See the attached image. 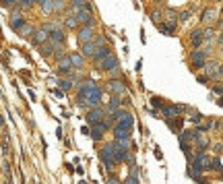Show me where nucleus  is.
Segmentation results:
<instances>
[{
	"label": "nucleus",
	"instance_id": "nucleus-1",
	"mask_svg": "<svg viewBox=\"0 0 223 184\" xmlns=\"http://www.w3.org/2000/svg\"><path fill=\"white\" fill-rule=\"evenodd\" d=\"M101 104V87L95 85L93 81H85L79 85V106H89V108H97Z\"/></svg>",
	"mask_w": 223,
	"mask_h": 184
},
{
	"label": "nucleus",
	"instance_id": "nucleus-2",
	"mask_svg": "<svg viewBox=\"0 0 223 184\" xmlns=\"http://www.w3.org/2000/svg\"><path fill=\"white\" fill-rule=\"evenodd\" d=\"M99 157L104 161V165L108 170H114L116 164H118V159H116V151H114V145H104L101 151H99Z\"/></svg>",
	"mask_w": 223,
	"mask_h": 184
},
{
	"label": "nucleus",
	"instance_id": "nucleus-3",
	"mask_svg": "<svg viewBox=\"0 0 223 184\" xmlns=\"http://www.w3.org/2000/svg\"><path fill=\"white\" fill-rule=\"evenodd\" d=\"M211 165H209V157L204 155V151H198L196 157H194L192 161V170H190V176H194V178H198V174L200 172H204V170H209Z\"/></svg>",
	"mask_w": 223,
	"mask_h": 184
},
{
	"label": "nucleus",
	"instance_id": "nucleus-4",
	"mask_svg": "<svg viewBox=\"0 0 223 184\" xmlns=\"http://www.w3.org/2000/svg\"><path fill=\"white\" fill-rule=\"evenodd\" d=\"M101 46H105L104 37H93L91 41L83 44V56H87V58H95V54L99 52V48H101Z\"/></svg>",
	"mask_w": 223,
	"mask_h": 184
},
{
	"label": "nucleus",
	"instance_id": "nucleus-5",
	"mask_svg": "<svg viewBox=\"0 0 223 184\" xmlns=\"http://www.w3.org/2000/svg\"><path fill=\"white\" fill-rule=\"evenodd\" d=\"M95 62H97L99 70H109V73H116V70H118V58H116L114 54H108L105 58L95 60Z\"/></svg>",
	"mask_w": 223,
	"mask_h": 184
},
{
	"label": "nucleus",
	"instance_id": "nucleus-6",
	"mask_svg": "<svg viewBox=\"0 0 223 184\" xmlns=\"http://www.w3.org/2000/svg\"><path fill=\"white\" fill-rule=\"evenodd\" d=\"M74 15H77V19L83 23V25H93V13H91L89 4L87 6H81V8H74Z\"/></svg>",
	"mask_w": 223,
	"mask_h": 184
},
{
	"label": "nucleus",
	"instance_id": "nucleus-7",
	"mask_svg": "<svg viewBox=\"0 0 223 184\" xmlns=\"http://www.w3.org/2000/svg\"><path fill=\"white\" fill-rule=\"evenodd\" d=\"M114 151H116V159H118V164H120V161H124L126 155H128V139L116 141V143H114Z\"/></svg>",
	"mask_w": 223,
	"mask_h": 184
},
{
	"label": "nucleus",
	"instance_id": "nucleus-8",
	"mask_svg": "<svg viewBox=\"0 0 223 184\" xmlns=\"http://www.w3.org/2000/svg\"><path fill=\"white\" fill-rule=\"evenodd\" d=\"M104 116H105V110L104 108H91L89 112H87V116H85V118H87V122H89V124H95V122H101V120H104Z\"/></svg>",
	"mask_w": 223,
	"mask_h": 184
},
{
	"label": "nucleus",
	"instance_id": "nucleus-9",
	"mask_svg": "<svg viewBox=\"0 0 223 184\" xmlns=\"http://www.w3.org/2000/svg\"><path fill=\"white\" fill-rule=\"evenodd\" d=\"M108 130V122L105 120H101V122H95V124H91V139L93 141H99L101 137H104V133Z\"/></svg>",
	"mask_w": 223,
	"mask_h": 184
},
{
	"label": "nucleus",
	"instance_id": "nucleus-10",
	"mask_svg": "<svg viewBox=\"0 0 223 184\" xmlns=\"http://www.w3.org/2000/svg\"><path fill=\"white\" fill-rule=\"evenodd\" d=\"M77 37H79V41H83V44L91 41L95 37V35H93V25H83L79 29V33H77Z\"/></svg>",
	"mask_w": 223,
	"mask_h": 184
},
{
	"label": "nucleus",
	"instance_id": "nucleus-11",
	"mask_svg": "<svg viewBox=\"0 0 223 184\" xmlns=\"http://www.w3.org/2000/svg\"><path fill=\"white\" fill-rule=\"evenodd\" d=\"M72 68H74V64H72V58H70V56H62V58L58 60V70H60V75H68Z\"/></svg>",
	"mask_w": 223,
	"mask_h": 184
},
{
	"label": "nucleus",
	"instance_id": "nucleus-12",
	"mask_svg": "<svg viewBox=\"0 0 223 184\" xmlns=\"http://www.w3.org/2000/svg\"><path fill=\"white\" fill-rule=\"evenodd\" d=\"M190 60H192V66H194V68H203V66H207L204 52H200V50H194L192 56H190Z\"/></svg>",
	"mask_w": 223,
	"mask_h": 184
},
{
	"label": "nucleus",
	"instance_id": "nucleus-13",
	"mask_svg": "<svg viewBox=\"0 0 223 184\" xmlns=\"http://www.w3.org/2000/svg\"><path fill=\"white\" fill-rule=\"evenodd\" d=\"M31 40H33V44H35V46H41V44H45V41H50V33H48V29H45V27L37 29V31L33 33V37H31Z\"/></svg>",
	"mask_w": 223,
	"mask_h": 184
},
{
	"label": "nucleus",
	"instance_id": "nucleus-14",
	"mask_svg": "<svg viewBox=\"0 0 223 184\" xmlns=\"http://www.w3.org/2000/svg\"><path fill=\"white\" fill-rule=\"evenodd\" d=\"M132 124H134V118H132V114H126L122 120H118V124H116V128H122V130H130L132 128Z\"/></svg>",
	"mask_w": 223,
	"mask_h": 184
},
{
	"label": "nucleus",
	"instance_id": "nucleus-15",
	"mask_svg": "<svg viewBox=\"0 0 223 184\" xmlns=\"http://www.w3.org/2000/svg\"><path fill=\"white\" fill-rule=\"evenodd\" d=\"M50 41H52L54 46H62V41H64V31L60 29V27L54 29L52 33H50Z\"/></svg>",
	"mask_w": 223,
	"mask_h": 184
},
{
	"label": "nucleus",
	"instance_id": "nucleus-16",
	"mask_svg": "<svg viewBox=\"0 0 223 184\" xmlns=\"http://www.w3.org/2000/svg\"><path fill=\"white\" fill-rule=\"evenodd\" d=\"M10 25L15 27V29H23V27H25L23 15H19V13H13V15H10Z\"/></svg>",
	"mask_w": 223,
	"mask_h": 184
},
{
	"label": "nucleus",
	"instance_id": "nucleus-17",
	"mask_svg": "<svg viewBox=\"0 0 223 184\" xmlns=\"http://www.w3.org/2000/svg\"><path fill=\"white\" fill-rule=\"evenodd\" d=\"M108 87H109V91H112L114 95H120V93H124V91H126V87H124L120 81H109Z\"/></svg>",
	"mask_w": 223,
	"mask_h": 184
},
{
	"label": "nucleus",
	"instance_id": "nucleus-18",
	"mask_svg": "<svg viewBox=\"0 0 223 184\" xmlns=\"http://www.w3.org/2000/svg\"><path fill=\"white\" fill-rule=\"evenodd\" d=\"M190 40H192V46H200L203 44V40H204V31H200V29H194L192 31V37H190Z\"/></svg>",
	"mask_w": 223,
	"mask_h": 184
},
{
	"label": "nucleus",
	"instance_id": "nucleus-19",
	"mask_svg": "<svg viewBox=\"0 0 223 184\" xmlns=\"http://www.w3.org/2000/svg\"><path fill=\"white\" fill-rule=\"evenodd\" d=\"M120 104H122V100H120L118 95H114V97L109 100V106H108V114H114L116 110H120Z\"/></svg>",
	"mask_w": 223,
	"mask_h": 184
},
{
	"label": "nucleus",
	"instance_id": "nucleus-20",
	"mask_svg": "<svg viewBox=\"0 0 223 184\" xmlns=\"http://www.w3.org/2000/svg\"><path fill=\"white\" fill-rule=\"evenodd\" d=\"M178 112H180V108H176V106H165L163 108V118L172 120L173 116H178Z\"/></svg>",
	"mask_w": 223,
	"mask_h": 184
},
{
	"label": "nucleus",
	"instance_id": "nucleus-21",
	"mask_svg": "<svg viewBox=\"0 0 223 184\" xmlns=\"http://www.w3.org/2000/svg\"><path fill=\"white\" fill-rule=\"evenodd\" d=\"M70 58H72V64H74V68H83L85 66V56L83 54H70Z\"/></svg>",
	"mask_w": 223,
	"mask_h": 184
},
{
	"label": "nucleus",
	"instance_id": "nucleus-22",
	"mask_svg": "<svg viewBox=\"0 0 223 184\" xmlns=\"http://www.w3.org/2000/svg\"><path fill=\"white\" fill-rule=\"evenodd\" d=\"M56 48H58V46H54L52 41H48V44H41V46H40V52H41V56H50L52 52L56 50Z\"/></svg>",
	"mask_w": 223,
	"mask_h": 184
},
{
	"label": "nucleus",
	"instance_id": "nucleus-23",
	"mask_svg": "<svg viewBox=\"0 0 223 184\" xmlns=\"http://www.w3.org/2000/svg\"><path fill=\"white\" fill-rule=\"evenodd\" d=\"M64 23H66V27H70V29H77V25H79L81 21L77 19V15H66V21H64Z\"/></svg>",
	"mask_w": 223,
	"mask_h": 184
},
{
	"label": "nucleus",
	"instance_id": "nucleus-24",
	"mask_svg": "<svg viewBox=\"0 0 223 184\" xmlns=\"http://www.w3.org/2000/svg\"><path fill=\"white\" fill-rule=\"evenodd\" d=\"M114 137H116V141H122V139H128V137H130V130H122V128H114Z\"/></svg>",
	"mask_w": 223,
	"mask_h": 184
},
{
	"label": "nucleus",
	"instance_id": "nucleus-25",
	"mask_svg": "<svg viewBox=\"0 0 223 184\" xmlns=\"http://www.w3.org/2000/svg\"><path fill=\"white\" fill-rule=\"evenodd\" d=\"M40 4L45 13H54V0H40Z\"/></svg>",
	"mask_w": 223,
	"mask_h": 184
},
{
	"label": "nucleus",
	"instance_id": "nucleus-26",
	"mask_svg": "<svg viewBox=\"0 0 223 184\" xmlns=\"http://www.w3.org/2000/svg\"><path fill=\"white\" fill-rule=\"evenodd\" d=\"M108 54H109V48H108V46H101V48H99V52L95 54L93 60H101V58H105Z\"/></svg>",
	"mask_w": 223,
	"mask_h": 184
},
{
	"label": "nucleus",
	"instance_id": "nucleus-27",
	"mask_svg": "<svg viewBox=\"0 0 223 184\" xmlns=\"http://www.w3.org/2000/svg\"><path fill=\"white\" fill-rule=\"evenodd\" d=\"M19 33H21V35H23V37H33V33H35V31H33V29H31V27H29V25H25V27H23V29H19Z\"/></svg>",
	"mask_w": 223,
	"mask_h": 184
},
{
	"label": "nucleus",
	"instance_id": "nucleus-28",
	"mask_svg": "<svg viewBox=\"0 0 223 184\" xmlns=\"http://www.w3.org/2000/svg\"><path fill=\"white\" fill-rule=\"evenodd\" d=\"M200 19H203L204 23H211V21H213V10H211V8H209V10H204Z\"/></svg>",
	"mask_w": 223,
	"mask_h": 184
},
{
	"label": "nucleus",
	"instance_id": "nucleus-29",
	"mask_svg": "<svg viewBox=\"0 0 223 184\" xmlns=\"http://www.w3.org/2000/svg\"><path fill=\"white\" fill-rule=\"evenodd\" d=\"M58 85H60V87H62V89H64V91H68L70 87H72V81H66V79H60V81H58Z\"/></svg>",
	"mask_w": 223,
	"mask_h": 184
},
{
	"label": "nucleus",
	"instance_id": "nucleus-30",
	"mask_svg": "<svg viewBox=\"0 0 223 184\" xmlns=\"http://www.w3.org/2000/svg\"><path fill=\"white\" fill-rule=\"evenodd\" d=\"M219 64H215V62H211V64H207V73L209 75H215V73H219V68H217Z\"/></svg>",
	"mask_w": 223,
	"mask_h": 184
},
{
	"label": "nucleus",
	"instance_id": "nucleus-31",
	"mask_svg": "<svg viewBox=\"0 0 223 184\" xmlns=\"http://www.w3.org/2000/svg\"><path fill=\"white\" fill-rule=\"evenodd\" d=\"M211 168L217 170V172H221V170H223V165H221V161H219V157H215L213 161H211Z\"/></svg>",
	"mask_w": 223,
	"mask_h": 184
},
{
	"label": "nucleus",
	"instance_id": "nucleus-32",
	"mask_svg": "<svg viewBox=\"0 0 223 184\" xmlns=\"http://www.w3.org/2000/svg\"><path fill=\"white\" fill-rule=\"evenodd\" d=\"M151 104H153V108H163V104H161V100H159V97H153V100H151Z\"/></svg>",
	"mask_w": 223,
	"mask_h": 184
},
{
	"label": "nucleus",
	"instance_id": "nucleus-33",
	"mask_svg": "<svg viewBox=\"0 0 223 184\" xmlns=\"http://www.w3.org/2000/svg\"><path fill=\"white\" fill-rule=\"evenodd\" d=\"M126 184H139V178H136V176H132V174H130V178L126 180Z\"/></svg>",
	"mask_w": 223,
	"mask_h": 184
},
{
	"label": "nucleus",
	"instance_id": "nucleus-34",
	"mask_svg": "<svg viewBox=\"0 0 223 184\" xmlns=\"http://www.w3.org/2000/svg\"><path fill=\"white\" fill-rule=\"evenodd\" d=\"M215 153H223V145H221V143L215 145Z\"/></svg>",
	"mask_w": 223,
	"mask_h": 184
},
{
	"label": "nucleus",
	"instance_id": "nucleus-35",
	"mask_svg": "<svg viewBox=\"0 0 223 184\" xmlns=\"http://www.w3.org/2000/svg\"><path fill=\"white\" fill-rule=\"evenodd\" d=\"M15 2H17V0H2V4H4V6H8V4H15Z\"/></svg>",
	"mask_w": 223,
	"mask_h": 184
},
{
	"label": "nucleus",
	"instance_id": "nucleus-36",
	"mask_svg": "<svg viewBox=\"0 0 223 184\" xmlns=\"http://www.w3.org/2000/svg\"><path fill=\"white\" fill-rule=\"evenodd\" d=\"M188 17H190V13H182V17H180V19H182V21H188Z\"/></svg>",
	"mask_w": 223,
	"mask_h": 184
},
{
	"label": "nucleus",
	"instance_id": "nucleus-37",
	"mask_svg": "<svg viewBox=\"0 0 223 184\" xmlns=\"http://www.w3.org/2000/svg\"><path fill=\"white\" fill-rule=\"evenodd\" d=\"M108 184H118V180H114V178H112V180H109Z\"/></svg>",
	"mask_w": 223,
	"mask_h": 184
},
{
	"label": "nucleus",
	"instance_id": "nucleus-38",
	"mask_svg": "<svg viewBox=\"0 0 223 184\" xmlns=\"http://www.w3.org/2000/svg\"><path fill=\"white\" fill-rule=\"evenodd\" d=\"M217 104H219V106H221V108H223V97H221V100H219V101H217Z\"/></svg>",
	"mask_w": 223,
	"mask_h": 184
},
{
	"label": "nucleus",
	"instance_id": "nucleus-39",
	"mask_svg": "<svg viewBox=\"0 0 223 184\" xmlns=\"http://www.w3.org/2000/svg\"><path fill=\"white\" fill-rule=\"evenodd\" d=\"M219 75H223V66H219Z\"/></svg>",
	"mask_w": 223,
	"mask_h": 184
},
{
	"label": "nucleus",
	"instance_id": "nucleus-40",
	"mask_svg": "<svg viewBox=\"0 0 223 184\" xmlns=\"http://www.w3.org/2000/svg\"><path fill=\"white\" fill-rule=\"evenodd\" d=\"M221 52H223V48H221Z\"/></svg>",
	"mask_w": 223,
	"mask_h": 184
}]
</instances>
